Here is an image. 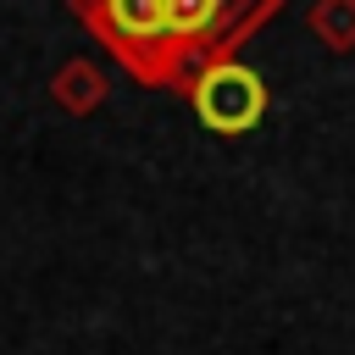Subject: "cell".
Masks as SVG:
<instances>
[{"mask_svg":"<svg viewBox=\"0 0 355 355\" xmlns=\"http://www.w3.org/2000/svg\"><path fill=\"white\" fill-rule=\"evenodd\" d=\"M105 94H111V83H105V72H100L89 55L61 61L55 78H50V100H55L67 116H94V111L105 105Z\"/></svg>","mask_w":355,"mask_h":355,"instance_id":"277c9868","label":"cell"},{"mask_svg":"<svg viewBox=\"0 0 355 355\" xmlns=\"http://www.w3.org/2000/svg\"><path fill=\"white\" fill-rule=\"evenodd\" d=\"M288 0H166L172 11V61H178V94L194 72L216 61H239V50L283 11Z\"/></svg>","mask_w":355,"mask_h":355,"instance_id":"7a4b0ae2","label":"cell"},{"mask_svg":"<svg viewBox=\"0 0 355 355\" xmlns=\"http://www.w3.org/2000/svg\"><path fill=\"white\" fill-rule=\"evenodd\" d=\"M305 28L322 50L349 55L355 50V0H311L305 6Z\"/></svg>","mask_w":355,"mask_h":355,"instance_id":"5b68a950","label":"cell"},{"mask_svg":"<svg viewBox=\"0 0 355 355\" xmlns=\"http://www.w3.org/2000/svg\"><path fill=\"white\" fill-rule=\"evenodd\" d=\"M67 11L111 50V61L144 83L178 94V61H172V11L166 0H67Z\"/></svg>","mask_w":355,"mask_h":355,"instance_id":"6da1fadb","label":"cell"},{"mask_svg":"<svg viewBox=\"0 0 355 355\" xmlns=\"http://www.w3.org/2000/svg\"><path fill=\"white\" fill-rule=\"evenodd\" d=\"M183 100L194 105V116H200L211 133L244 139V133L261 128V116H266V105H272V89H266V78H261L255 67H244V61H216V67H205V72L189 78Z\"/></svg>","mask_w":355,"mask_h":355,"instance_id":"3957f363","label":"cell"}]
</instances>
